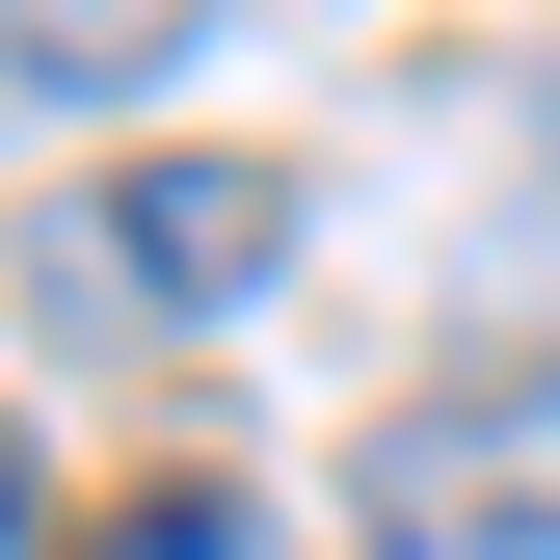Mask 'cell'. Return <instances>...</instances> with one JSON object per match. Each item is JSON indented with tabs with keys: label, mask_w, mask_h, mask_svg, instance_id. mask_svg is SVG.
<instances>
[{
	"label": "cell",
	"mask_w": 560,
	"mask_h": 560,
	"mask_svg": "<svg viewBox=\"0 0 560 560\" xmlns=\"http://www.w3.org/2000/svg\"><path fill=\"white\" fill-rule=\"evenodd\" d=\"M81 560H294V534H267L241 480H107V508H81Z\"/></svg>",
	"instance_id": "cell-3"
},
{
	"label": "cell",
	"mask_w": 560,
	"mask_h": 560,
	"mask_svg": "<svg viewBox=\"0 0 560 560\" xmlns=\"http://www.w3.org/2000/svg\"><path fill=\"white\" fill-rule=\"evenodd\" d=\"M0 560H81V508H54V454L0 428Z\"/></svg>",
	"instance_id": "cell-4"
},
{
	"label": "cell",
	"mask_w": 560,
	"mask_h": 560,
	"mask_svg": "<svg viewBox=\"0 0 560 560\" xmlns=\"http://www.w3.org/2000/svg\"><path fill=\"white\" fill-rule=\"evenodd\" d=\"M294 214H320L294 161H241V133H187V161H133V187H54V214H27V294L81 320V347H161V320L267 294V267H294Z\"/></svg>",
	"instance_id": "cell-1"
},
{
	"label": "cell",
	"mask_w": 560,
	"mask_h": 560,
	"mask_svg": "<svg viewBox=\"0 0 560 560\" xmlns=\"http://www.w3.org/2000/svg\"><path fill=\"white\" fill-rule=\"evenodd\" d=\"M187 54H214V0H0V81H54V107H133Z\"/></svg>",
	"instance_id": "cell-2"
}]
</instances>
